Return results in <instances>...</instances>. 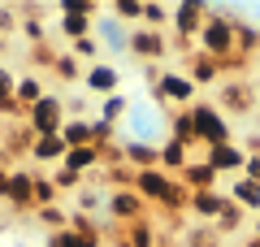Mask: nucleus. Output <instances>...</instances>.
<instances>
[{
    "mask_svg": "<svg viewBox=\"0 0 260 247\" xmlns=\"http://www.w3.org/2000/svg\"><path fill=\"white\" fill-rule=\"evenodd\" d=\"M234 9H208V22L200 30V52H208L213 61L230 65V61H243L239 56V39H234Z\"/></svg>",
    "mask_w": 260,
    "mask_h": 247,
    "instance_id": "nucleus-1",
    "label": "nucleus"
},
{
    "mask_svg": "<svg viewBox=\"0 0 260 247\" xmlns=\"http://www.w3.org/2000/svg\"><path fill=\"white\" fill-rule=\"evenodd\" d=\"M135 191L143 195V200H156L160 208H178V204H186L191 200V195L182 191V187L174 182V178L165 174V169H139V174H135Z\"/></svg>",
    "mask_w": 260,
    "mask_h": 247,
    "instance_id": "nucleus-2",
    "label": "nucleus"
},
{
    "mask_svg": "<svg viewBox=\"0 0 260 247\" xmlns=\"http://www.w3.org/2000/svg\"><path fill=\"white\" fill-rule=\"evenodd\" d=\"M191 130H195V143L204 147H217V143H234L230 135V121H225V113L217 109V104H191Z\"/></svg>",
    "mask_w": 260,
    "mask_h": 247,
    "instance_id": "nucleus-3",
    "label": "nucleus"
},
{
    "mask_svg": "<svg viewBox=\"0 0 260 247\" xmlns=\"http://www.w3.org/2000/svg\"><path fill=\"white\" fill-rule=\"evenodd\" d=\"M26 126L35 130V139H39V135H61V126H65V100L44 96V100L26 113Z\"/></svg>",
    "mask_w": 260,
    "mask_h": 247,
    "instance_id": "nucleus-4",
    "label": "nucleus"
},
{
    "mask_svg": "<svg viewBox=\"0 0 260 247\" xmlns=\"http://www.w3.org/2000/svg\"><path fill=\"white\" fill-rule=\"evenodd\" d=\"M208 22V5L204 0H182L174 9V35L182 39V44H191V35H200Z\"/></svg>",
    "mask_w": 260,
    "mask_h": 247,
    "instance_id": "nucleus-5",
    "label": "nucleus"
},
{
    "mask_svg": "<svg viewBox=\"0 0 260 247\" xmlns=\"http://www.w3.org/2000/svg\"><path fill=\"white\" fill-rule=\"evenodd\" d=\"M104 208H109V217H117L121 226H135V221H143L148 217V200H143L139 191H113L109 200H104Z\"/></svg>",
    "mask_w": 260,
    "mask_h": 247,
    "instance_id": "nucleus-6",
    "label": "nucleus"
},
{
    "mask_svg": "<svg viewBox=\"0 0 260 247\" xmlns=\"http://www.w3.org/2000/svg\"><path fill=\"white\" fill-rule=\"evenodd\" d=\"M130 52L139 56V61L156 65L160 56L169 52V44H165V35H160V30H148V26H139V30H130Z\"/></svg>",
    "mask_w": 260,
    "mask_h": 247,
    "instance_id": "nucleus-7",
    "label": "nucleus"
},
{
    "mask_svg": "<svg viewBox=\"0 0 260 247\" xmlns=\"http://www.w3.org/2000/svg\"><path fill=\"white\" fill-rule=\"evenodd\" d=\"M204 161L213 165L217 174H234V178H239L243 165H247V152H243V143H217V147H208Z\"/></svg>",
    "mask_w": 260,
    "mask_h": 247,
    "instance_id": "nucleus-8",
    "label": "nucleus"
},
{
    "mask_svg": "<svg viewBox=\"0 0 260 247\" xmlns=\"http://www.w3.org/2000/svg\"><path fill=\"white\" fill-rule=\"evenodd\" d=\"M251 104H256V87L251 82H239V78L221 82V113H251Z\"/></svg>",
    "mask_w": 260,
    "mask_h": 247,
    "instance_id": "nucleus-9",
    "label": "nucleus"
},
{
    "mask_svg": "<svg viewBox=\"0 0 260 247\" xmlns=\"http://www.w3.org/2000/svg\"><path fill=\"white\" fill-rule=\"evenodd\" d=\"M225 204H230V200H225V191H195L191 200H186V208H191V217H195V221L213 226V221L225 212Z\"/></svg>",
    "mask_w": 260,
    "mask_h": 247,
    "instance_id": "nucleus-10",
    "label": "nucleus"
},
{
    "mask_svg": "<svg viewBox=\"0 0 260 247\" xmlns=\"http://www.w3.org/2000/svg\"><path fill=\"white\" fill-rule=\"evenodd\" d=\"M121 161H130V165H135V174H139V169H160V143L126 139V143H121Z\"/></svg>",
    "mask_w": 260,
    "mask_h": 247,
    "instance_id": "nucleus-11",
    "label": "nucleus"
},
{
    "mask_svg": "<svg viewBox=\"0 0 260 247\" xmlns=\"http://www.w3.org/2000/svg\"><path fill=\"white\" fill-rule=\"evenodd\" d=\"M217 182H221V174H217L208 161H191L182 169V187H186V195H195V191H217Z\"/></svg>",
    "mask_w": 260,
    "mask_h": 247,
    "instance_id": "nucleus-12",
    "label": "nucleus"
},
{
    "mask_svg": "<svg viewBox=\"0 0 260 247\" xmlns=\"http://www.w3.org/2000/svg\"><path fill=\"white\" fill-rule=\"evenodd\" d=\"M83 87H87L91 96H113V91L121 87V70H113V65L100 61V65H91V70L83 74Z\"/></svg>",
    "mask_w": 260,
    "mask_h": 247,
    "instance_id": "nucleus-13",
    "label": "nucleus"
},
{
    "mask_svg": "<svg viewBox=\"0 0 260 247\" xmlns=\"http://www.w3.org/2000/svg\"><path fill=\"white\" fill-rule=\"evenodd\" d=\"M225 200L239 204L243 212H260V182H251V178H230V187H225Z\"/></svg>",
    "mask_w": 260,
    "mask_h": 247,
    "instance_id": "nucleus-14",
    "label": "nucleus"
},
{
    "mask_svg": "<svg viewBox=\"0 0 260 247\" xmlns=\"http://www.w3.org/2000/svg\"><path fill=\"white\" fill-rule=\"evenodd\" d=\"M30 156H35L39 165H52V161H61V165H65V156H70V143H65L61 135H39V139H35V147H30Z\"/></svg>",
    "mask_w": 260,
    "mask_h": 247,
    "instance_id": "nucleus-15",
    "label": "nucleus"
},
{
    "mask_svg": "<svg viewBox=\"0 0 260 247\" xmlns=\"http://www.w3.org/2000/svg\"><path fill=\"white\" fill-rule=\"evenodd\" d=\"M186 70H191L186 78H191L195 87H200V82H217V78H221V70H225V65H221V61H213L208 52H195L191 61H186Z\"/></svg>",
    "mask_w": 260,
    "mask_h": 247,
    "instance_id": "nucleus-16",
    "label": "nucleus"
},
{
    "mask_svg": "<svg viewBox=\"0 0 260 247\" xmlns=\"http://www.w3.org/2000/svg\"><path fill=\"white\" fill-rule=\"evenodd\" d=\"M100 156H104V152H100L95 143H87V147H70V156H65V169L83 178L87 169H95V165H100Z\"/></svg>",
    "mask_w": 260,
    "mask_h": 247,
    "instance_id": "nucleus-17",
    "label": "nucleus"
},
{
    "mask_svg": "<svg viewBox=\"0 0 260 247\" xmlns=\"http://www.w3.org/2000/svg\"><path fill=\"white\" fill-rule=\"evenodd\" d=\"M186 165H191V147L174 143V139H160V169H178L182 174Z\"/></svg>",
    "mask_w": 260,
    "mask_h": 247,
    "instance_id": "nucleus-18",
    "label": "nucleus"
},
{
    "mask_svg": "<svg viewBox=\"0 0 260 247\" xmlns=\"http://www.w3.org/2000/svg\"><path fill=\"white\" fill-rule=\"evenodd\" d=\"M61 139L70 147H87V143H91V121H87V117H70L61 126Z\"/></svg>",
    "mask_w": 260,
    "mask_h": 247,
    "instance_id": "nucleus-19",
    "label": "nucleus"
},
{
    "mask_svg": "<svg viewBox=\"0 0 260 247\" xmlns=\"http://www.w3.org/2000/svg\"><path fill=\"white\" fill-rule=\"evenodd\" d=\"M100 35H104V44L109 48H121V52H130V30L121 26L113 13H104V26H100Z\"/></svg>",
    "mask_w": 260,
    "mask_h": 247,
    "instance_id": "nucleus-20",
    "label": "nucleus"
},
{
    "mask_svg": "<svg viewBox=\"0 0 260 247\" xmlns=\"http://www.w3.org/2000/svg\"><path fill=\"white\" fill-rule=\"evenodd\" d=\"M13 96H18V104L35 109V104L44 100V82H39L35 74H22V78H18V91H13Z\"/></svg>",
    "mask_w": 260,
    "mask_h": 247,
    "instance_id": "nucleus-21",
    "label": "nucleus"
},
{
    "mask_svg": "<svg viewBox=\"0 0 260 247\" xmlns=\"http://www.w3.org/2000/svg\"><path fill=\"white\" fill-rule=\"evenodd\" d=\"M169 139H174V143H182V147H191V143H195V130H191V113H186V109H178L174 117H169Z\"/></svg>",
    "mask_w": 260,
    "mask_h": 247,
    "instance_id": "nucleus-22",
    "label": "nucleus"
},
{
    "mask_svg": "<svg viewBox=\"0 0 260 247\" xmlns=\"http://www.w3.org/2000/svg\"><path fill=\"white\" fill-rule=\"evenodd\" d=\"M52 70H56V78L61 82H74V78H83V61H78L74 52H56V61H52Z\"/></svg>",
    "mask_w": 260,
    "mask_h": 247,
    "instance_id": "nucleus-23",
    "label": "nucleus"
},
{
    "mask_svg": "<svg viewBox=\"0 0 260 247\" xmlns=\"http://www.w3.org/2000/svg\"><path fill=\"white\" fill-rule=\"evenodd\" d=\"M243 221H247V212H243L239 204H225V212L213 221V226H217V234L225 238V234H239V230H243Z\"/></svg>",
    "mask_w": 260,
    "mask_h": 247,
    "instance_id": "nucleus-24",
    "label": "nucleus"
},
{
    "mask_svg": "<svg viewBox=\"0 0 260 247\" xmlns=\"http://www.w3.org/2000/svg\"><path fill=\"white\" fill-rule=\"evenodd\" d=\"M126 113H130V100H126V96H121V91L104 96V104H100V117H104V121H113V126H117V121L126 117Z\"/></svg>",
    "mask_w": 260,
    "mask_h": 247,
    "instance_id": "nucleus-25",
    "label": "nucleus"
},
{
    "mask_svg": "<svg viewBox=\"0 0 260 247\" xmlns=\"http://www.w3.org/2000/svg\"><path fill=\"white\" fill-rule=\"evenodd\" d=\"M186 243H191V247H221L225 238L217 234V226H204V221H200V226H191V234H186Z\"/></svg>",
    "mask_w": 260,
    "mask_h": 247,
    "instance_id": "nucleus-26",
    "label": "nucleus"
},
{
    "mask_svg": "<svg viewBox=\"0 0 260 247\" xmlns=\"http://www.w3.org/2000/svg\"><path fill=\"white\" fill-rule=\"evenodd\" d=\"M109 13L121 22V26H135V22H143V5H139V0H117Z\"/></svg>",
    "mask_w": 260,
    "mask_h": 247,
    "instance_id": "nucleus-27",
    "label": "nucleus"
},
{
    "mask_svg": "<svg viewBox=\"0 0 260 247\" xmlns=\"http://www.w3.org/2000/svg\"><path fill=\"white\" fill-rule=\"evenodd\" d=\"M143 22H148V30H165V26H174V9H165V5H143Z\"/></svg>",
    "mask_w": 260,
    "mask_h": 247,
    "instance_id": "nucleus-28",
    "label": "nucleus"
},
{
    "mask_svg": "<svg viewBox=\"0 0 260 247\" xmlns=\"http://www.w3.org/2000/svg\"><path fill=\"white\" fill-rule=\"evenodd\" d=\"M61 30L70 39H87V35H91V18H65V13H61Z\"/></svg>",
    "mask_w": 260,
    "mask_h": 247,
    "instance_id": "nucleus-29",
    "label": "nucleus"
},
{
    "mask_svg": "<svg viewBox=\"0 0 260 247\" xmlns=\"http://www.w3.org/2000/svg\"><path fill=\"white\" fill-rule=\"evenodd\" d=\"M61 13L65 18H95L100 9H95L91 0H61Z\"/></svg>",
    "mask_w": 260,
    "mask_h": 247,
    "instance_id": "nucleus-30",
    "label": "nucleus"
},
{
    "mask_svg": "<svg viewBox=\"0 0 260 247\" xmlns=\"http://www.w3.org/2000/svg\"><path fill=\"white\" fill-rule=\"evenodd\" d=\"M35 217H39V226H48V230H65V221H70L65 208H56V204L52 208H35Z\"/></svg>",
    "mask_w": 260,
    "mask_h": 247,
    "instance_id": "nucleus-31",
    "label": "nucleus"
},
{
    "mask_svg": "<svg viewBox=\"0 0 260 247\" xmlns=\"http://www.w3.org/2000/svg\"><path fill=\"white\" fill-rule=\"evenodd\" d=\"M100 204H104V195L100 191H91V187H78V212H100Z\"/></svg>",
    "mask_w": 260,
    "mask_h": 247,
    "instance_id": "nucleus-32",
    "label": "nucleus"
},
{
    "mask_svg": "<svg viewBox=\"0 0 260 247\" xmlns=\"http://www.w3.org/2000/svg\"><path fill=\"white\" fill-rule=\"evenodd\" d=\"M52 187H56V191H78V187H83V178H78V174H70V169L61 165V169L52 174Z\"/></svg>",
    "mask_w": 260,
    "mask_h": 247,
    "instance_id": "nucleus-33",
    "label": "nucleus"
},
{
    "mask_svg": "<svg viewBox=\"0 0 260 247\" xmlns=\"http://www.w3.org/2000/svg\"><path fill=\"white\" fill-rule=\"evenodd\" d=\"M74 56H78V61H95V56H100V39H91V35L74 39Z\"/></svg>",
    "mask_w": 260,
    "mask_h": 247,
    "instance_id": "nucleus-34",
    "label": "nucleus"
},
{
    "mask_svg": "<svg viewBox=\"0 0 260 247\" xmlns=\"http://www.w3.org/2000/svg\"><path fill=\"white\" fill-rule=\"evenodd\" d=\"M13 91H18V74L9 65H0V100H13Z\"/></svg>",
    "mask_w": 260,
    "mask_h": 247,
    "instance_id": "nucleus-35",
    "label": "nucleus"
},
{
    "mask_svg": "<svg viewBox=\"0 0 260 247\" xmlns=\"http://www.w3.org/2000/svg\"><path fill=\"white\" fill-rule=\"evenodd\" d=\"M13 26H18V9H13V5H5V9H0V35H9Z\"/></svg>",
    "mask_w": 260,
    "mask_h": 247,
    "instance_id": "nucleus-36",
    "label": "nucleus"
},
{
    "mask_svg": "<svg viewBox=\"0 0 260 247\" xmlns=\"http://www.w3.org/2000/svg\"><path fill=\"white\" fill-rule=\"evenodd\" d=\"M243 178H251V182H260V156H247V165H243Z\"/></svg>",
    "mask_w": 260,
    "mask_h": 247,
    "instance_id": "nucleus-37",
    "label": "nucleus"
},
{
    "mask_svg": "<svg viewBox=\"0 0 260 247\" xmlns=\"http://www.w3.org/2000/svg\"><path fill=\"white\" fill-rule=\"evenodd\" d=\"M243 152H247V156H260V130L247 139V143H243Z\"/></svg>",
    "mask_w": 260,
    "mask_h": 247,
    "instance_id": "nucleus-38",
    "label": "nucleus"
},
{
    "mask_svg": "<svg viewBox=\"0 0 260 247\" xmlns=\"http://www.w3.org/2000/svg\"><path fill=\"white\" fill-rule=\"evenodd\" d=\"M251 230H256V234H251V238H260V212H256V221H251Z\"/></svg>",
    "mask_w": 260,
    "mask_h": 247,
    "instance_id": "nucleus-39",
    "label": "nucleus"
},
{
    "mask_svg": "<svg viewBox=\"0 0 260 247\" xmlns=\"http://www.w3.org/2000/svg\"><path fill=\"white\" fill-rule=\"evenodd\" d=\"M256 22H260V18H256Z\"/></svg>",
    "mask_w": 260,
    "mask_h": 247,
    "instance_id": "nucleus-40",
    "label": "nucleus"
}]
</instances>
